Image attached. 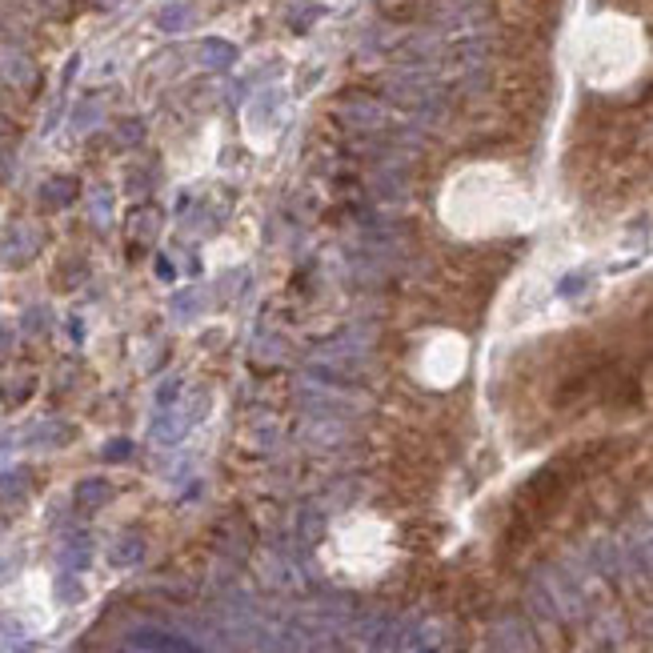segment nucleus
Wrapping results in <instances>:
<instances>
[{
  "instance_id": "nucleus-1",
  "label": "nucleus",
  "mask_w": 653,
  "mask_h": 653,
  "mask_svg": "<svg viewBox=\"0 0 653 653\" xmlns=\"http://www.w3.org/2000/svg\"><path fill=\"white\" fill-rule=\"evenodd\" d=\"M137 646L161 649V653H197L193 646H185V641H176V638H156V633H145V638H137Z\"/></svg>"
}]
</instances>
